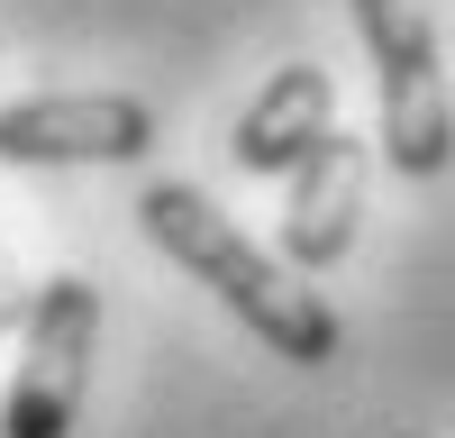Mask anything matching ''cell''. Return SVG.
<instances>
[{
    "mask_svg": "<svg viewBox=\"0 0 455 438\" xmlns=\"http://www.w3.org/2000/svg\"><path fill=\"white\" fill-rule=\"evenodd\" d=\"M137 229L156 238L192 283H210L283 365H337V347H347L337 311L283 265V256H264L210 192H192V182H146V192H137Z\"/></svg>",
    "mask_w": 455,
    "mask_h": 438,
    "instance_id": "6da1fadb",
    "label": "cell"
},
{
    "mask_svg": "<svg viewBox=\"0 0 455 438\" xmlns=\"http://www.w3.org/2000/svg\"><path fill=\"white\" fill-rule=\"evenodd\" d=\"M347 10L373 55V92H383V165L410 182H437L455 165V92L428 0H347Z\"/></svg>",
    "mask_w": 455,
    "mask_h": 438,
    "instance_id": "7a4b0ae2",
    "label": "cell"
},
{
    "mask_svg": "<svg viewBox=\"0 0 455 438\" xmlns=\"http://www.w3.org/2000/svg\"><path fill=\"white\" fill-rule=\"evenodd\" d=\"M92 347H100V283L83 274L36 283L28 328H19V375H10V402H0V438H73Z\"/></svg>",
    "mask_w": 455,
    "mask_h": 438,
    "instance_id": "3957f363",
    "label": "cell"
},
{
    "mask_svg": "<svg viewBox=\"0 0 455 438\" xmlns=\"http://www.w3.org/2000/svg\"><path fill=\"white\" fill-rule=\"evenodd\" d=\"M156 146V110L137 92H28L0 110V165H137Z\"/></svg>",
    "mask_w": 455,
    "mask_h": 438,
    "instance_id": "277c9868",
    "label": "cell"
},
{
    "mask_svg": "<svg viewBox=\"0 0 455 438\" xmlns=\"http://www.w3.org/2000/svg\"><path fill=\"white\" fill-rule=\"evenodd\" d=\"M291 201H283V265L300 274H328L337 256L355 247V219H364V182H373V146L328 128L310 156H300L291 174Z\"/></svg>",
    "mask_w": 455,
    "mask_h": 438,
    "instance_id": "5b68a950",
    "label": "cell"
},
{
    "mask_svg": "<svg viewBox=\"0 0 455 438\" xmlns=\"http://www.w3.org/2000/svg\"><path fill=\"white\" fill-rule=\"evenodd\" d=\"M328 128H337V92H328V73H319V64H283L274 83L237 110L228 156H237V174H291Z\"/></svg>",
    "mask_w": 455,
    "mask_h": 438,
    "instance_id": "8992f818",
    "label": "cell"
},
{
    "mask_svg": "<svg viewBox=\"0 0 455 438\" xmlns=\"http://www.w3.org/2000/svg\"><path fill=\"white\" fill-rule=\"evenodd\" d=\"M28 302H36V292H19V274L0 265V328H28Z\"/></svg>",
    "mask_w": 455,
    "mask_h": 438,
    "instance_id": "52a82bcc",
    "label": "cell"
},
{
    "mask_svg": "<svg viewBox=\"0 0 455 438\" xmlns=\"http://www.w3.org/2000/svg\"><path fill=\"white\" fill-rule=\"evenodd\" d=\"M401 438H410V429H401Z\"/></svg>",
    "mask_w": 455,
    "mask_h": 438,
    "instance_id": "ba28073f",
    "label": "cell"
}]
</instances>
